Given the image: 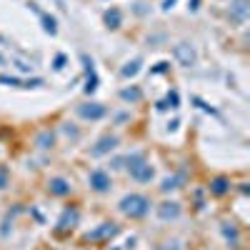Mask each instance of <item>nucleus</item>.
<instances>
[{"label": "nucleus", "instance_id": "8", "mask_svg": "<svg viewBox=\"0 0 250 250\" xmlns=\"http://www.w3.org/2000/svg\"><path fill=\"white\" fill-rule=\"evenodd\" d=\"M178 213H180V205H178V203H163V205H160V218H163V220L178 218Z\"/></svg>", "mask_w": 250, "mask_h": 250}, {"label": "nucleus", "instance_id": "11", "mask_svg": "<svg viewBox=\"0 0 250 250\" xmlns=\"http://www.w3.org/2000/svg\"><path fill=\"white\" fill-rule=\"evenodd\" d=\"M40 20H43V30H45V33H50V35H55V33H58V23H55V18H50V15H45V13H40Z\"/></svg>", "mask_w": 250, "mask_h": 250}, {"label": "nucleus", "instance_id": "4", "mask_svg": "<svg viewBox=\"0 0 250 250\" xmlns=\"http://www.w3.org/2000/svg\"><path fill=\"white\" fill-rule=\"evenodd\" d=\"M105 105H100V103H85V105H78V115L85 118V120H100L105 118Z\"/></svg>", "mask_w": 250, "mask_h": 250}, {"label": "nucleus", "instance_id": "10", "mask_svg": "<svg viewBox=\"0 0 250 250\" xmlns=\"http://www.w3.org/2000/svg\"><path fill=\"white\" fill-rule=\"evenodd\" d=\"M115 233H118V228H115L113 223H105L103 228H98L95 233H90V235H88V240H90V238H108V235H115Z\"/></svg>", "mask_w": 250, "mask_h": 250}, {"label": "nucleus", "instance_id": "6", "mask_svg": "<svg viewBox=\"0 0 250 250\" xmlns=\"http://www.w3.org/2000/svg\"><path fill=\"white\" fill-rule=\"evenodd\" d=\"M115 145H118V135H105V138H100L95 148H90V155L98 158V155H105L110 150H115Z\"/></svg>", "mask_w": 250, "mask_h": 250}, {"label": "nucleus", "instance_id": "3", "mask_svg": "<svg viewBox=\"0 0 250 250\" xmlns=\"http://www.w3.org/2000/svg\"><path fill=\"white\" fill-rule=\"evenodd\" d=\"M173 55H175V60L180 62V65H185V68L195 65V50H193V45H188V43H178V45L173 48Z\"/></svg>", "mask_w": 250, "mask_h": 250}, {"label": "nucleus", "instance_id": "15", "mask_svg": "<svg viewBox=\"0 0 250 250\" xmlns=\"http://www.w3.org/2000/svg\"><path fill=\"white\" fill-rule=\"evenodd\" d=\"M120 98H123V100H140V90H138V88H125V90L120 93Z\"/></svg>", "mask_w": 250, "mask_h": 250}, {"label": "nucleus", "instance_id": "12", "mask_svg": "<svg viewBox=\"0 0 250 250\" xmlns=\"http://www.w3.org/2000/svg\"><path fill=\"white\" fill-rule=\"evenodd\" d=\"M105 23H108V28H120V10H108L105 13Z\"/></svg>", "mask_w": 250, "mask_h": 250}, {"label": "nucleus", "instance_id": "1", "mask_svg": "<svg viewBox=\"0 0 250 250\" xmlns=\"http://www.w3.org/2000/svg\"><path fill=\"white\" fill-rule=\"evenodd\" d=\"M148 210H150V200L140 193H130L120 200V213H125L128 218H143L148 215Z\"/></svg>", "mask_w": 250, "mask_h": 250}, {"label": "nucleus", "instance_id": "13", "mask_svg": "<svg viewBox=\"0 0 250 250\" xmlns=\"http://www.w3.org/2000/svg\"><path fill=\"white\" fill-rule=\"evenodd\" d=\"M138 70H140V58H135L133 62H128V65L123 68V78H133Z\"/></svg>", "mask_w": 250, "mask_h": 250}, {"label": "nucleus", "instance_id": "20", "mask_svg": "<svg viewBox=\"0 0 250 250\" xmlns=\"http://www.w3.org/2000/svg\"><path fill=\"white\" fill-rule=\"evenodd\" d=\"M5 188V170H0V190Z\"/></svg>", "mask_w": 250, "mask_h": 250}, {"label": "nucleus", "instance_id": "17", "mask_svg": "<svg viewBox=\"0 0 250 250\" xmlns=\"http://www.w3.org/2000/svg\"><path fill=\"white\" fill-rule=\"evenodd\" d=\"M178 183H180V178H178V175H173V178H165L160 188H163L165 193H168V190H173V188H178Z\"/></svg>", "mask_w": 250, "mask_h": 250}, {"label": "nucleus", "instance_id": "18", "mask_svg": "<svg viewBox=\"0 0 250 250\" xmlns=\"http://www.w3.org/2000/svg\"><path fill=\"white\" fill-rule=\"evenodd\" d=\"M62 65H65V55H58L55 58V70H60Z\"/></svg>", "mask_w": 250, "mask_h": 250}, {"label": "nucleus", "instance_id": "16", "mask_svg": "<svg viewBox=\"0 0 250 250\" xmlns=\"http://www.w3.org/2000/svg\"><path fill=\"white\" fill-rule=\"evenodd\" d=\"M53 133H43V135H40L38 138V145H40V148H53Z\"/></svg>", "mask_w": 250, "mask_h": 250}, {"label": "nucleus", "instance_id": "9", "mask_svg": "<svg viewBox=\"0 0 250 250\" xmlns=\"http://www.w3.org/2000/svg\"><path fill=\"white\" fill-rule=\"evenodd\" d=\"M228 190H230V183H228V178H215L210 183V193L213 195H225Z\"/></svg>", "mask_w": 250, "mask_h": 250}, {"label": "nucleus", "instance_id": "19", "mask_svg": "<svg viewBox=\"0 0 250 250\" xmlns=\"http://www.w3.org/2000/svg\"><path fill=\"white\" fill-rule=\"evenodd\" d=\"M175 3H178V0H165V3H163V8H165V10H170Z\"/></svg>", "mask_w": 250, "mask_h": 250}, {"label": "nucleus", "instance_id": "2", "mask_svg": "<svg viewBox=\"0 0 250 250\" xmlns=\"http://www.w3.org/2000/svg\"><path fill=\"white\" fill-rule=\"evenodd\" d=\"M128 170H130V178L138 180V183H150L153 180V168H150V163L143 158V153L128 155Z\"/></svg>", "mask_w": 250, "mask_h": 250}, {"label": "nucleus", "instance_id": "14", "mask_svg": "<svg viewBox=\"0 0 250 250\" xmlns=\"http://www.w3.org/2000/svg\"><path fill=\"white\" fill-rule=\"evenodd\" d=\"M233 10H235V18H238V20H243V18H245V13H248L245 0H235V3H233Z\"/></svg>", "mask_w": 250, "mask_h": 250}, {"label": "nucleus", "instance_id": "5", "mask_svg": "<svg viewBox=\"0 0 250 250\" xmlns=\"http://www.w3.org/2000/svg\"><path fill=\"white\" fill-rule=\"evenodd\" d=\"M88 180H90V188H93L95 193H108L110 185H113V183H110V175H108L105 170H93Z\"/></svg>", "mask_w": 250, "mask_h": 250}, {"label": "nucleus", "instance_id": "7", "mask_svg": "<svg viewBox=\"0 0 250 250\" xmlns=\"http://www.w3.org/2000/svg\"><path fill=\"white\" fill-rule=\"evenodd\" d=\"M48 190L53 193V195H58V198H65V195H70V183L65 180V178H50L48 180Z\"/></svg>", "mask_w": 250, "mask_h": 250}]
</instances>
